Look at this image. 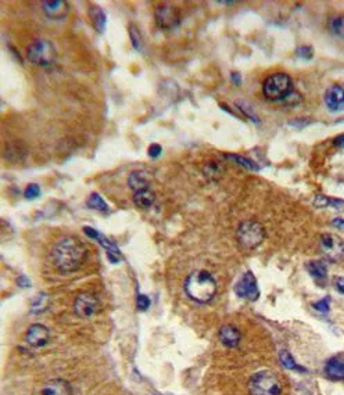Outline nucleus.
I'll return each mask as SVG.
<instances>
[{
  "instance_id": "21",
  "label": "nucleus",
  "mask_w": 344,
  "mask_h": 395,
  "mask_svg": "<svg viewBox=\"0 0 344 395\" xmlns=\"http://www.w3.org/2000/svg\"><path fill=\"white\" fill-rule=\"evenodd\" d=\"M306 269L314 279H326L328 276V265L324 261H308Z\"/></svg>"
},
{
  "instance_id": "10",
  "label": "nucleus",
  "mask_w": 344,
  "mask_h": 395,
  "mask_svg": "<svg viewBox=\"0 0 344 395\" xmlns=\"http://www.w3.org/2000/svg\"><path fill=\"white\" fill-rule=\"evenodd\" d=\"M154 17H156L157 25L161 29H172L179 24V12L175 7L169 6V4L157 7Z\"/></svg>"
},
{
  "instance_id": "9",
  "label": "nucleus",
  "mask_w": 344,
  "mask_h": 395,
  "mask_svg": "<svg viewBox=\"0 0 344 395\" xmlns=\"http://www.w3.org/2000/svg\"><path fill=\"white\" fill-rule=\"evenodd\" d=\"M100 308V303L99 300L93 296V294H89V293H82L75 298V303H74V312L78 318L81 319H89L93 315H96V312Z\"/></svg>"
},
{
  "instance_id": "29",
  "label": "nucleus",
  "mask_w": 344,
  "mask_h": 395,
  "mask_svg": "<svg viewBox=\"0 0 344 395\" xmlns=\"http://www.w3.org/2000/svg\"><path fill=\"white\" fill-rule=\"evenodd\" d=\"M236 105H238L239 108L243 111V114L246 115V117L250 118L251 121H254V122H257V124H260V118L257 117V114L253 111V107H251L249 103H246V101H238V103H236Z\"/></svg>"
},
{
  "instance_id": "6",
  "label": "nucleus",
  "mask_w": 344,
  "mask_h": 395,
  "mask_svg": "<svg viewBox=\"0 0 344 395\" xmlns=\"http://www.w3.org/2000/svg\"><path fill=\"white\" fill-rule=\"evenodd\" d=\"M26 58L39 67H49L56 60V49L54 46L46 40V39H38L32 42L26 50Z\"/></svg>"
},
{
  "instance_id": "19",
  "label": "nucleus",
  "mask_w": 344,
  "mask_h": 395,
  "mask_svg": "<svg viewBox=\"0 0 344 395\" xmlns=\"http://www.w3.org/2000/svg\"><path fill=\"white\" fill-rule=\"evenodd\" d=\"M224 172V165L219 161H207L203 167V173L208 180H218Z\"/></svg>"
},
{
  "instance_id": "24",
  "label": "nucleus",
  "mask_w": 344,
  "mask_h": 395,
  "mask_svg": "<svg viewBox=\"0 0 344 395\" xmlns=\"http://www.w3.org/2000/svg\"><path fill=\"white\" fill-rule=\"evenodd\" d=\"M224 157H225V158H228V160L233 161V162H236L238 165L246 168V169H249V171H260V167L257 165L256 162H253V161L249 160V158H244V157H242V155L225 154Z\"/></svg>"
},
{
  "instance_id": "31",
  "label": "nucleus",
  "mask_w": 344,
  "mask_h": 395,
  "mask_svg": "<svg viewBox=\"0 0 344 395\" xmlns=\"http://www.w3.org/2000/svg\"><path fill=\"white\" fill-rule=\"evenodd\" d=\"M314 308L319 311V312H322V314H328L329 309H331V297H325L324 300L314 304Z\"/></svg>"
},
{
  "instance_id": "33",
  "label": "nucleus",
  "mask_w": 344,
  "mask_h": 395,
  "mask_svg": "<svg viewBox=\"0 0 344 395\" xmlns=\"http://www.w3.org/2000/svg\"><path fill=\"white\" fill-rule=\"evenodd\" d=\"M297 56L300 58H304V60H311L314 56V50L313 47L310 46H301L297 49Z\"/></svg>"
},
{
  "instance_id": "16",
  "label": "nucleus",
  "mask_w": 344,
  "mask_h": 395,
  "mask_svg": "<svg viewBox=\"0 0 344 395\" xmlns=\"http://www.w3.org/2000/svg\"><path fill=\"white\" fill-rule=\"evenodd\" d=\"M43 10L47 14V17L53 19H61L68 14V4L61 0L56 1H44Z\"/></svg>"
},
{
  "instance_id": "38",
  "label": "nucleus",
  "mask_w": 344,
  "mask_h": 395,
  "mask_svg": "<svg viewBox=\"0 0 344 395\" xmlns=\"http://www.w3.org/2000/svg\"><path fill=\"white\" fill-rule=\"evenodd\" d=\"M335 287L340 294H344V276H339L335 279Z\"/></svg>"
},
{
  "instance_id": "25",
  "label": "nucleus",
  "mask_w": 344,
  "mask_h": 395,
  "mask_svg": "<svg viewBox=\"0 0 344 395\" xmlns=\"http://www.w3.org/2000/svg\"><path fill=\"white\" fill-rule=\"evenodd\" d=\"M90 14H92V19H93V25L94 28H96V31L104 32L107 24V17L104 11L101 8H93L90 11Z\"/></svg>"
},
{
  "instance_id": "39",
  "label": "nucleus",
  "mask_w": 344,
  "mask_h": 395,
  "mask_svg": "<svg viewBox=\"0 0 344 395\" xmlns=\"http://www.w3.org/2000/svg\"><path fill=\"white\" fill-rule=\"evenodd\" d=\"M333 144H335V146L339 148H344V133L343 135L336 136V137H335V140H333Z\"/></svg>"
},
{
  "instance_id": "5",
  "label": "nucleus",
  "mask_w": 344,
  "mask_h": 395,
  "mask_svg": "<svg viewBox=\"0 0 344 395\" xmlns=\"http://www.w3.org/2000/svg\"><path fill=\"white\" fill-rule=\"evenodd\" d=\"M249 391L251 395H281L282 384L275 373L261 371L250 379Z\"/></svg>"
},
{
  "instance_id": "41",
  "label": "nucleus",
  "mask_w": 344,
  "mask_h": 395,
  "mask_svg": "<svg viewBox=\"0 0 344 395\" xmlns=\"http://www.w3.org/2000/svg\"><path fill=\"white\" fill-rule=\"evenodd\" d=\"M332 225L335 226V228L338 229H342V230H344V219L343 218H336L333 222H332Z\"/></svg>"
},
{
  "instance_id": "12",
  "label": "nucleus",
  "mask_w": 344,
  "mask_h": 395,
  "mask_svg": "<svg viewBox=\"0 0 344 395\" xmlns=\"http://www.w3.org/2000/svg\"><path fill=\"white\" fill-rule=\"evenodd\" d=\"M325 104L332 112L344 111V87L333 85L325 92Z\"/></svg>"
},
{
  "instance_id": "11",
  "label": "nucleus",
  "mask_w": 344,
  "mask_h": 395,
  "mask_svg": "<svg viewBox=\"0 0 344 395\" xmlns=\"http://www.w3.org/2000/svg\"><path fill=\"white\" fill-rule=\"evenodd\" d=\"M50 339V333H49V329L40 325V323H33L32 326H29L28 332H26L25 340L26 343L33 348H42Z\"/></svg>"
},
{
  "instance_id": "20",
  "label": "nucleus",
  "mask_w": 344,
  "mask_h": 395,
  "mask_svg": "<svg viewBox=\"0 0 344 395\" xmlns=\"http://www.w3.org/2000/svg\"><path fill=\"white\" fill-rule=\"evenodd\" d=\"M156 201V196L154 193L151 192L150 189H146V190H140L133 194V203L138 205L139 208H150L151 205Z\"/></svg>"
},
{
  "instance_id": "3",
  "label": "nucleus",
  "mask_w": 344,
  "mask_h": 395,
  "mask_svg": "<svg viewBox=\"0 0 344 395\" xmlns=\"http://www.w3.org/2000/svg\"><path fill=\"white\" fill-rule=\"evenodd\" d=\"M293 92V80L288 74L278 72L264 80L263 93L269 101H283Z\"/></svg>"
},
{
  "instance_id": "1",
  "label": "nucleus",
  "mask_w": 344,
  "mask_h": 395,
  "mask_svg": "<svg viewBox=\"0 0 344 395\" xmlns=\"http://www.w3.org/2000/svg\"><path fill=\"white\" fill-rule=\"evenodd\" d=\"M86 258V247L76 237L67 236L51 250V261L61 273H71L78 271Z\"/></svg>"
},
{
  "instance_id": "22",
  "label": "nucleus",
  "mask_w": 344,
  "mask_h": 395,
  "mask_svg": "<svg viewBox=\"0 0 344 395\" xmlns=\"http://www.w3.org/2000/svg\"><path fill=\"white\" fill-rule=\"evenodd\" d=\"M328 29L333 36L344 40V15H333L328 21Z\"/></svg>"
},
{
  "instance_id": "40",
  "label": "nucleus",
  "mask_w": 344,
  "mask_h": 395,
  "mask_svg": "<svg viewBox=\"0 0 344 395\" xmlns=\"http://www.w3.org/2000/svg\"><path fill=\"white\" fill-rule=\"evenodd\" d=\"M231 79L232 82H233V85H236V86H240V85H242V76H240V74H238V72H232Z\"/></svg>"
},
{
  "instance_id": "35",
  "label": "nucleus",
  "mask_w": 344,
  "mask_h": 395,
  "mask_svg": "<svg viewBox=\"0 0 344 395\" xmlns=\"http://www.w3.org/2000/svg\"><path fill=\"white\" fill-rule=\"evenodd\" d=\"M314 205L317 208H325V207H329V197H326L324 194H319L315 197L314 200Z\"/></svg>"
},
{
  "instance_id": "14",
  "label": "nucleus",
  "mask_w": 344,
  "mask_h": 395,
  "mask_svg": "<svg viewBox=\"0 0 344 395\" xmlns=\"http://www.w3.org/2000/svg\"><path fill=\"white\" fill-rule=\"evenodd\" d=\"M218 339L228 348H236L240 343V340H242V334L235 326L226 325V326H222L219 329Z\"/></svg>"
},
{
  "instance_id": "23",
  "label": "nucleus",
  "mask_w": 344,
  "mask_h": 395,
  "mask_svg": "<svg viewBox=\"0 0 344 395\" xmlns=\"http://www.w3.org/2000/svg\"><path fill=\"white\" fill-rule=\"evenodd\" d=\"M279 359H281L282 366H283L285 369H288V371L306 372V369H304V368H301L300 365L294 361V358L292 357V354H290L289 351H286V350H282V351L279 352Z\"/></svg>"
},
{
  "instance_id": "36",
  "label": "nucleus",
  "mask_w": 344,
  "mask_h": 395,
  "mask_svg": "<svg viewBox=\"0 0 344 395\" xmlns=\"http://www.w3.org/2000/svg\"><path fill=\"white\" fill-rule=\"evenodd\" d=\"M161 151H163V147L160 146V144H151L150 147H149V155H150L151 158H157V157H160V154H161Z\"/></svg>"
},
{
  "instance_id": "8",
  "label": "nucleus",
  "mask_w": 344,
  "mask_h": 395,
  "mask_svg": "<svg viewBox=\"0 0 344 395\" xmlns=\"http://www.w3.org/2000/svg\"><path fill=\"white\" fill-rule=\"evenodd\" d=\"M235 293L240 298H244L247 301H257L260 297V289L257 283L256 276L251 272H246L239 279V282L235 286Z\"/></svg>"
},
{
  "instance_id": "32",
  "label": "nucleus",
  "mask_w": 344,
  "mask_h": 395,
  "mask_svg": "<svg viewBox=\"0 0 344 395\" xmlns=\"http://www.w3.org/2000/svg\"><path fill=\"white\" fill-rule=\"evenodd\" d=\"M150 298L146 296V294H139L136 297V307L139 311H147L150 307Z\"/></svg>"
},
{
  "instance_id": "26",
  "label": "nucleus",
  "mask_w": 344,
  "mask_h": 395,
  "mask_svg": "<svg viewBox=\"0 0 344 395\" xmlns=\"http://www.w3.org/2000/svg\"><path fill=\"white\" fill-rule=\"evenodd\" d=\"M88 207L89 208H92V210L103 211V212L108 211V205H107V203L103 200V197H101L100 194H97V193H92V194L89 196Z\"/></svg>"
},
{
  "instance_id": "4",
  "label": "nucleus",
  "mask_w": 344,
  "mask_h": 395,
  "mask_svg": "<svg viewBox=\"0 0 344 395\" xmlns=\"http://www.w3.org/2000/svg\"><path fill=\"white\" fill-rule=\"evenodd\" d=\"M236 239L240 247L243 250H254L265 239V229L257 221H244L238 226Z\"/></svg>"
},
{
  "instance_id": "28",
  "label": "nucleus",
  "mask_w": 344,
  "mask_h": 395,
  "mask_svg": "<svg viewBox=\"0 0 344 395\" xmlns=\"http://www.w3.org/2000/svg\"><path fill=\"white\" fill-rule=\"evenodd\" d=\"M129 35H131L132 46L138 50V51H142V50H143V40H142V36H140L138 28H136L135 25H131V26H129Z\"/></svg>"
},
{
  "instance_id": "13",
  "label": "nucleus",
  "mask_w": 344,
  "mask_h": 395,
  "mask_svg": "<svg viewBox=\"0 0 344 395\" xmlns=\"http://www.w3.org/2000/svg\"><path fill=\"white\" fill-rule=\"evenodd\" d=\"M42 395H72V387L67 380L54 379L44 384Z\"/></svg>"
},
{
  "instance_id": "7",
  "label": "nucleus",
  "mask_w": 344,
  "mask_h": 395,
  "mask_svg": "<svg viewBox=\"0 0 344 395\" xmlns=\"http://www.w3.org/2000/svg\"><path fill=\"white\" fill-rule=\"evenodd\" d=\"M319 248L326 260L339 262L344 258V241L336 235L324 233L319 239Z\"/></svg>"
},
{
  "instance_id": "30",
  "label": "nucleus",
  "mask_w": 344,
  "mask_h": 395,
  "mask_svg": "<svg viewBox=\"0 0 344 395\" xmlns=\"http://www.w3.org/2000/svg\"><path fill=\"white\" fill-rule=\"evenodd\" d=\"M40 196V187L36 183H31V185L26 186V189L24 190V197L26 200H33V198H38Z\"/></svg>"
},
{
  "instance_id": "2",
  "label": "nucleus",
  "mask_w": 344,
  "mask_h": 395,
  "mask_svg": "<svg viewBox=\"0 0 344 395\" xmlns=\"http://www.w3.org/2000/svg\"><path fill=\"white\" fill-rule=\"evenodd\" d=\"M186 296L197 304H207L217 294V282L207 271H194L185 280Z\"/></svg>"
},
{
  "instance_id": "27",
  "label": "nucleus",
  "mask_w": 344,
  "mask_h": 395,
  "mask_svg": "<svg viewBox=\"0 0 344 395\" xmlns=\"http://www.w3.org/2000/svg\"><path fill=\"white\" fill-rule=\"evenodd\" d=\"M49 301L50 300H49L47 294H39L32 303V314H42V312H44L47 309V307H49Z\"/></svg>"
},
{
  "instance_id": "17",
  "label": "nucleus",
  "mask_w": 344,
  "mask_h": 395,
  "mask_svg": "<svg viewBox=\"0 0 344 395\" xmlns=\"http://www.w3.org/2000/svg\"><path fill=\"white\" fill-rule=\"evenodd\" d=\"M325 375L331 380H344V361L339 357L331 358L325 365Z\"/></svg>"
},
{
  "instance_id": "18",
  "label": "nucleus",
  "mask_w": 344,
  "mask_h": 395,
  "mask_svg": "<svg viewBox=\"0 0 344 395\" xmlns=\"http://www.w3.org/2000/svg\"><path fill=\"white\" fill-rule=\"evenodd\" d=\"M128 186L131 187L133 192H140V190H146L149 189V180L146 178L144 172L136 171V172H132L128 178Z\"/></svg>"
},
{
  "instance_id": "15",
  "label": "nucleus",
  "mask_w": 344,
  "mask_h": 395,
  "mask_svg": "<svg viewBox=\"0 0 344 395\" xmlns=\"http://www.w3.org/2000/svg\"><path fill=\"white\" fill-rule=\"evenodd\" d=\"M83 232H85V235L89 236L90 239H94V240L97 241L99 244H101L103 247L106 248L107 250V255H114V257H118L119 258V250L118 247L114 244L113 241L108 240L106 236H103L101 233H99L96 229L93 228H89V226H85L83 228Z\"/></svg>"
},
{
  "instance_id": "37",
  "label": "nucleus",
  "mask_w": 344,
  "mask_h": 395,
  "mask_svg": "<svg viewBox=\"0 0 344 395\" xmlns=\"http://www.w3.org/2000/svg\"><path fill=\"white\" fill-rule=\"evenodd\" d=\"M329 205H332V208H335V210L344 211L343 200H339V198H329Z\"/></svg>"
},
{
  "instance_id": "34",
  "label": "nucleus",
  "mask_w": 344,
  "mask_h": 395,
  "mask_svg": "<svg viewBox=\"0 0 344 395\" xmlns=\"http://www.w3.org/2000/svg\"><path fill=\"white\" fill-rule=\"evenodd\" d=\"M300 101H301V94L293 92L292 94H290V96H288L286 99L283 100L282 103H283V104L289 105V107H293V105L299 104Z\"/></svg>"
}]
</instances>
